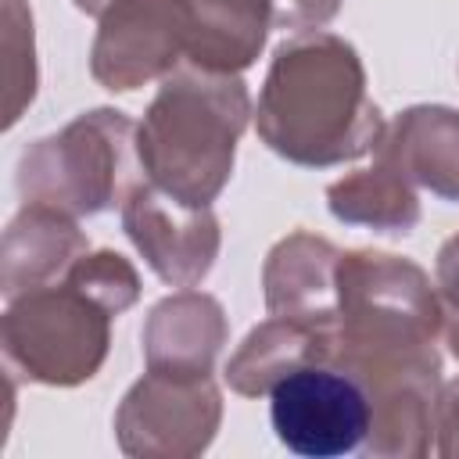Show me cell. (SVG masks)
Instances as JSON below:
<instances>
[{"label": "cell", "instance_id": "obj_13", "mask_svg": "<svg viewBox=\"0 0 459 459\" xmlns=\"http://www.w3.org/2000/svg\"><path fill=\"white\" fill-rule=\"evenodd\" d=\"M416 186L441 201H459V111L412 104L384 133L380 147Z\"/></svg>", "mask_w": 459, "mask_h": 459}, {"label": "cell", "instance_id": "obj_2", "mask_svg": "<svg viewBox=\"0 0 459 459\" xmlns=\"http://www.w3.org/2000/svg\"><path fill=\"white\" fill-rule=\"evenodd\" d=\"M441 330V301L416 262L369 247L341 251L326 362L351 373L369 398L394 387L437 391Z\"/></svg>", "mask_w": 459, "mask_h": 459}, {"label": "cell", "instance_id": "obj_22", "mask_svg": "<svg viewBox=\"0 0 459 459\" xmlns=\"http://www.w3.org/2000/svg\"><path fill=\"white\" fill-rule=\"evenodd\" d=\"M72 4H75L82 14H97V18H100V14H104V11H108L115 0H72Z\"/></svg>", "mask_w": 459, "mask_h": 459}, {"label": "cell", "instance_id": "obj_6", "mask_svg": "<svg viewBox=\"0 0 459 459\" xmlns=\"http://www.w3.org/2000/svg\"><path fill=\"white\" fill-rule=\"evenodd\" d=\"M222 423V391L212 373L147 369L118 402L115 437L136 459H194Z\"/></svg>", "mask_w": 459, "mask_h": 459}, {"label": "cell", "instance_id": "obj_7", "mask_svg": "<svg viewBox=\"0 0 459 459\" xmlns=\"http://www.w3.org/2000/svg\"><path fill=\"white\" fill-rule=\"evenodd\" d=\"M269 398L276 437L305 459L359 452L369 434L373 409L366 387L330 362L294 369L269 391Z\"/></svg>", "mask_w": 459, "mask_h": 459}, {"label": "cell", "instance_id": "obj_16", "mask_svg": "<svg viewBox=\"0 0 459 459\" xmlns=\"http://www.w3.org/2000/svg\"><path fill=\"white\" fill-rule=\"evenodd\" d=\"M4 54H7V115L11 129L36 97V43H32V11L25 0H4Z\"/></svg>", "mask_w": 459, "mask_h": 459}, {"label": "cell", "instance_id": "obj_12", "mask_svg": "<svg viewBox=\"0 0 459 459\" xmlns=\"http://www.w3.org/2000/svg\"><path fill=\"white\" fill-rule=\"evenodd\" d=\"M230 323L222 305L204 290H179L161 298L143 323V362L147 369L169 373H212Z\"/></svg>", "mask_w": 459, "mask_h": 459}, {"label": "cell", "instance_id": "obj_15", "mask_svg": "<svg viewBox=\"0 0 459 459\" xmlns=\"http://www.w3.org/2000/svg\"><path fill=\"white\" fill-rule=\"evenodd\" d=\"M326 208L337 222L366 226L377 233L405 237L420 222L416 183L384 154L373 151V165L326 186Z\"/></svg>", "mask_w": 459, "mask_h": 459}, {"label": "cell", "instance_id": "obj_8", "mask_svg": "<svg viewBox=\"0 0 459 459\" xmlns=\"http://www.w3.org/2000/svg\"><path fill=\"white\" fill-rule=\"evenodd\" d=\"M190 29V0H115L97 25L90 75L111 93H129L165 79L172 68H179Z\"/></svg>", "mask_w": 459, "mask_h": 459}, {"label": "cell", "instance_id": "obj_23", "mask_svg": "<svg viewBox=\"0 0 459 459\" xmlns=\"http://www.w3.org/2000/svg\"><path fill=\"white\" fill-rule=\"evenodd\" d=\"M258 4H269V7H273V0H258Z\"/></svg>", "mask_w": 459, "mask_h": 459}, {"label": "cell", "instance_id": "obj_11", "mask_svg": "<svg viewBox=\"0 0 459 459\" xmlns=\"http://www.w3.org/2000/svg\"><path fill=\"white\" fill-rule=\"evenodd\" d=\"M90 251V237L75 226L72 215L43 204H22V212L4 230V265L0 287L4 298L50 287L68 276V269Z\"/></svg>", "mask_w": 459, "mask_h": 459}, {"label": "cell", "instance_id": "obj_18", "mask_svg": "<svg viewBox=\"0 0 459 459\" xmlns=\"http://www.w3.org/2000/svg\"><path fill=\"white\" fill-rule=\"evenodd\" d=\"M434 448L445 459H459V380L437 387L434 398Z\"/></svg>", "mask_w": 459, "mask_h": 459}, {"label": "cell", "instance_id": "obj_19", "mask_svg": "<svg viewBox=\"0 0 459 459\" xmlns=\"http://www.w3.org/2000/svg\"><path fill=\"white\" fill-rule=\"evenodd\" d=\"M341 11V0H273L276 29H319Z\"/></svg>", "mask_w": 459, "mask_h": 459}, {"label": "cell", "instance_id": "obj_4", "mask_svg": "<svg viewBox=\"0 0 459 459\" xmlns=\"http://www.w3.org/2000/svg\"><path fill=\"white\" fill-rule=\"evenodd\" d=\"M140 172L133 118L115 108H93L57 133L32 140L18 158L14 183L25 204L79 219L122 204L140 183Z\"/></svg>", "mask_w": 459, "mask_h": 459}, {"label": "cell", "instance_id": "obj_21", "mask_svg": "<svg viewBox=\"0 0 459 459\" xmlns=\"http://www.w3.org/2000/svg\"><path fill=\"white\" fill-rule=\"evenodd\" d=\"M445 341H448V351L459 359V308H452V319L445 323Z\"/></svg>", "mask_w": 459, "mask_h": 459}, {"label": "cell", "instance_id": "obj_10", "mask_svg": "<svg viewBox=\"0 0 459 459\" xmlns=\"http://www.w3.org/2000/svg\"><path fill=\"white\" fill-rule=\"evenodd\" d=\"M337 262L341 251L308 230H294L273 244L262 265V290L269 316L308 326H333L337 319Z\"/></svg>", "mask_w": 459, "mask_h": 459}, {"label": "cell", "instance_id": "obj_20", "mask_svg": "<svg viewBox=\"0 0 459 459\" xmlns=\"http://www.w3.org/2000/svg\"><path fill=\"white\" fill-rule=\"evenodd\" d=\"M434 276H437V290H441V298H445L452 308H459V233L448 237V240L441 244Z\"/></svg>", "mask_w": 459, "mask_h": 459}, {"label": "cell", "instance_id": "obj_9", "mask_svg": "<svg viewBox=\"0 0 459 459\" xmlns=\"http://www.w3.org/2000/svg\"><path fill=\"white\" fill-rule=\"evenodd\" d=\"M122 230L169 287H197L212 273L222 247L212 204H183L151 179L136 183L122 201Z\"/></svg>", "mask_w": 459, "mask_h": 459}, {"label": "cell", "instance_id": "obj_14", "mask_svg": "<svg viewBox=\"0 0 459 459\" xmlns=\"http://www.w3.org/2000/svg\"><path fill=\"white\" fill-rule=\"evenodd\" d=\"M330 337H333V326H308L298 319L269 316L230 355L226 384L244 398L269 394L294 369L312 366V362H326L330 359Z\"/></svg>", "mask_w": 459, "mask_h": 459}, {"label": "cell", "instance_id": "obj_5", "mask_svg": "<svg viewBox=\"0 0 459 459\" xmlns=\"http://www.w3.org/2000/svg\"><path fill=\"white\" fill-rule=\"evenodd\" d=\"M111 312L68 280L7 301L0 333L7 366L47 387L90 380L111 348Z\"/></svg>", "mask_w": 459, "mask_h": 459}, {"label": "cell", "instance_id": "obj_17", "mask_svg": "<svg viewBox=\"0 0 459 459\" xmlns=\"http://www.w3.org/2000/svg\"><path fill=\"white\" fill-rule=\"evenodd\" d=\"M68 283H75L79 290H86L93 301H100L111 316H122L126 308L136 305L140 298V276L133 269V262L118 251H86L65 276Z\"/></svg>", "mask_w": 459, "mask_h": 459}, {"label": "cell", "instance_id": "obj_3", "mask_svg": "<svg viewBox=\"0 0 459 459\" xmlns=\"http://www.w3.org/2000/svg\"><path fill=\"white\" fill-rule=\"evenodd\" d=\"M251 118L240 75L172 68L136 126V151L154 186L183 204H212L233 176L237 143Z\"/></svg>", "mask_w": 459, "mask_h": 459}, {"label": "cell", "instance_id": "obj_1", "mask_svg": "<svg viewBox=\"0 0 459 459\" xmlns=\"http://www.w3.org/2000/svg\"><path fill=\"white\" fill-rule=\"evenodd\" d=\"M255 129L290 165L330 169L377 151L387 122L366 90L359 50L344 36L308 29L273 50Z\"/></svg>", "mask_w": 459, "mask_h": 459}]
</instances>
